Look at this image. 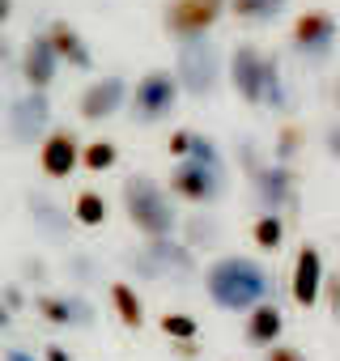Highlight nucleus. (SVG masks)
Wrapping results in <instances>:
<instances>
[{"label": "nucleus", "instance_id": "nucleus-1", "mask_svg": "<svg viewBox=\"0 0 340 361\" xmlns=\"http://www.w3.org/2000/svg\"><path fill=\"white\" fill-rule=\"evenodd\" d=\"M205 289H209V298L221 310H243L247 314L251 306H260L268 298L272 285H268V272L255 259H247V255H221V259L209 264Z\"/></svg>", "mask_w": 340, "mask_h": 361}, {"label": "nucleus", "instance_id": "nucleus-2", "mask_svg": "<svg viewBox=\"0 0 340 361\" xmlns=\"http://www.w3.org/2000/svg\"><path fill=\"white\" fill-rule=\"evenodd\" d=\"M123 213L128 221L145 234V238H157L166 243L170 234L179 230V217H175V204H170V192L157 183V178L149 174H132L128 183H123Z\"/></svg>", "mask_w": 340, "mask_h": 361}, {"label": "nucleus", "instance_id": "nucleus-3", "mask_svg": "<svg viewBox=\"0 0 340 361\" xmlns=\"http://www.w3.org/2000/svg\"><path fill=\"white\" fill-rule=\"evenodd\" d=\"M230 85H234V94L238 98H247V102H277L281 94H277V60L272 56H264L260 47H251V43H243V47H234V56H230Z\"/></svg>", "mask_w": 340, "mask_h": 361}, {"label": "nucleus", "instance_id": "nucleus-4", "mask_svg": "<svg viewBox=\"0 0 340 361\" xmlns=\"http://www.w3.org/2000/svg\"><path fill=\"white\" fill-rule=\"evenodd\" d=\"M226 13H230V0H166L162 26H166L170 39L196 43V39H205Z\"/></svg>", "mask_w": 340, "mask_h": 361}, {"label": "nucleus", "instance_id": "nucleus-5", "mask_svg": "<svg viewBox=\"0 0 340 361\" xmlns=\"http://www.w3.org/2000/svg\"><path fill=\"white\" fill-rule=\"evenodd\" d=\"M221 183H226V174H221L217 157H188V161H175V170H170V196H179L188 204L217 200Z\"/></svg>", "mask_w": 340, "mask_h": 361}, {"label": "nucleus", "instance_id": "nucleus-6", "mask_svg": "<svg viewBox=\"0 0 340 361\" xmlns=\"http://www.w3.org/2000/svg\"><path fill=\"white\" fill-rule=\"evenodd\" d=\"M179 77L175 73H166V68H157V73H149V77H140L136 81V90H132V111H136V119L140 123H157V119H166L170 111H175V102H179Z\"/></svg>", "mask_w": 340, "mask_h": 361}, {"label": "nucleus", "instance_id": "nucleus-7", "mask_svg": "<svg viewBox=\"0 0 340 361\" xmlns=\"http://www.w3.org/2000/svg\"><path fill=\"white\" fill-rule=\"evenodd\" d=\"M81 149L85 145L77 140L73 128H51L39 140V170L51 178V183H64V178H73L77 166H81Z\"/></svg>", "mask_w": 340, "mask_h": 361}, {"label": "nucleus", "instance_id": "nucleus-8", "mask_svg": "<svg viewBox=\"0 0 340 361\" xmlns=\"http://www.w3.org/2000/svg\"><path fill=\"white\" fill-rule=\"evenodd\" d=\"M323 285H327V268H323V251L315 243H302L293 255V272H289V293L302 310H315V302H323Z\"/></svg>", "mask_w": 340, "mask_h": 361}, {"label": "nucleus", "instance_id": "nucleus-9", "mask_svg": "<svg viewBox=\"0 0 340 361\" xmlns=\"http://www.w3.org/2000/svg\"><path fill=\"white\" fill-rule=\"evenodd\" d=\"M128 85L119 81V77H98V81H90L85 90H81V98H77V111H81V119L85 123H102V119H111V115H119L123 106H128Z\"/></svg>", "mask_w": 340, "mask_h": 361}, {"label": "nucleus", "instance_id": "nucleus-10", "mask_svg": "<svg viewBox=\"0 0 340 361\" xmlns=\"http://www.w3.org/2000/svg\"><path fill=\"white\" fill-rule=\"evenodd\" d=\"M179 90H188V94H209L213 85H217V56H213V47L209 43H188L183 51H179Z\"/></svg>", "mask_w": 340, "mask_h": 361}, {"label": "nucleus", "instance_id": "nucleus-11", "mask_svg": "<svg viewBox=\"0 0 340 361\" xmlns=\"http://www.w3.org/2000/svg\"><path fill=\"white\" fill-rule=\"evenodd\" d=\"M289 43H293L302 56H323V51L336 43V22H332V13H323V9L298 13L293 26H289Z\"/></svg>", "mask_w": 340, "mask_h": 361}, {"label": "nucleus", "instance_id": "nucleus-12", "mask_svg": "<svg viewBox=\"0 0 340 361\" xmlns=\"http://www.w3.org/2000/svg\"><path fill=\"white\" fill-rule=\"evenodd\" d=\"M43 128H47V98H43L39 90H30L26 98L13 102V115H9L5 132H9V140H18V145H39V140H43Z\"/></svg>", "mask_w": 340, "mask_h": 361}, {"label": "nucleus", "instance_id": "nucleus-13", "mask_svg": "<svg viewBox=\"0 0 340 361\" xmlns=\"http://www.w3.org/2000/svg\"><path fill=\"white\" fill-rule=\"evenodd\" d=\"M60 64H64V60H60V56L51 51V43L39 35V39H30V43L22 47V64H18V68H22V81H26V90H39V94H43L47 85H56V73H60Z\"/></svg>", "mask_w": 340, "mask_h": 361}, {"label": "nucleus", "instance_id": "nucleus-14", "mask_svg": "<svg viewBox=\"0 0 340 361\" xmlns=\"http://www.w3.org/2000/svg\"><path fill=\"white\" fill-rule=\"evenodd\" d=\"M281 331H285V310L277 306V302H260V306H251L247 310V319H243V340L251 344V348H272V344H281Z\"/></svg>", "mask_w": 340, "mask_h": 361}, {"label": "nucleus", "instance_id": "nucleus-15", "mask_svg": "<svg viewBox=\"0 0 340 361\" xmlns=\"http://www.w3.org/2000/svg\"><path fill=\"white\" fill-rule=\"evenodd\" d=\"M255 196L264 200L268 213H277V209L293 196V174H289L285 166H264V170L255 174Z\"/></svg>", "mask_w": 340, "mask_h": 361}, {"label": "nucleus", "instance_id": "nucleus-16", "mask_svg": "<svg viewBox=\"0 0 340 361\" xmlns=\"http://www.w3.org/2000/svg\"><path fill=\"white\" fill-rule=\"evenodd\" d=\"M43 39L51 43V51L60 56V60H68V64H90V51H85V39L68 26V22H51L47 30H43Z\"/></svg>", "mask_w": 340, "mask_h": 361}, {"label": "nucleus", "instance_id": "nucleus-17", "mask_svg": "<svg viewBox=\"0 0 340 361\" xmlns=\"http://www.w3.org/2000/svg\"><path fill=\"white\" fill-rule=\"evenodd\" d=\"M111 310H115V319L123 327H140L145 323V306H140V298H136V289L128 281H111Z\"/></svg>", "mask_w": 340, "mask_h": 361}, {"label": "nucleus", "instance_id": "nucleus-18", "mask_svg": "<svg viewBox=\"0 0 340 361\" xmlns=\"http://www.w3.org/2000/svg\"><path fill=\"white\" fill-rule=\"evenodd\" d=\"M68 213H73V221H77V226L98 230V226L107 221V213H111V209H107V196H102V192L85 188V192H77V200H73V209H68Z\"/></svg>", "mask_w": 340, "mask_h": 361}, {"label": "nucleus", "instance_id": "nucleus-19", "mask_svg": "<svg viewBox=\"0 0 340 361\" xmlns=\"http://www.w3.org/2000/svg\"><path fill=\"white\" fill-rule=\"evenodd\" d=\"M251 243H255V251H281V243H285V221H281V213H260L255 221H251Z\"/></svg>", "mask_w": 340, "mask_h": 361}, {"label": "nucleus", "instance_id": "nucleus-20", "mask_svg": "<svg viewBox=\"0 0 340 361\" xmlns=\"http://www.w3.org/2000/svg\"><path fill=\"white\" fill-rule=\"evenodd\" d=\"M115 161H119L115 140H90V145L81 149V170H90V174H107Z\"/></svg>", "mask_w": 340, "mask_h": 361}, {"label": "nucleus", "instance_id": "nucleus-21", "mask_svg": "<svg viewBox=\"0 0 340 361\" xmlns=\"http://www.w3.org/2000/svg\"><path fill=\"white\" fill-rule=\"evenodd\" d=\"M285 9V0H230V13L243 22H268Z\"/></svg>", "mask_w": 340, "mask_h": 361}, {"label": "nucleus", "instance_id": "nucleus-22", "mask_svg": "<svg viewBox=\"0 0 340 361\" xmlns=\"http://www.w3.org/2000/svg\"><path fill=\"white\" fill-rule=\"evenodd\" d=\"M39 314H43L47 323H56V327H64V323H73V319H77V306H73L68 298H56V293H43V298H39Z\"/></svg>", "mask_w": 340, "mask_h": 361}, {"label": "nucleus", "instance_id": "nucleus-23", "mask_svg": "<svg viewBox=\"0 0 340 361\" xmlns=\"http://www.w3.org/2000/svg\"><path fill=\"white\" fill-rule=\"evenodd\" d=\"M157 323H162V331H166L170 340H175V344H179V340H196V331H200V323H196L192 314H179V310L162 314Z\"/></svg>", "mask_w": 340, "mask_h": 361}, {"label": "nucleus", "instance_id": "nucleus-24", "mask_svg": "<svg viewBox=\"0 0 340 361\" xmlns=\"http://www.w3.org/2000/svg\"><path fill=\"white\" fill-rule=\"evenodd\" d=\"M298 149H302V128H298V123H285V128L277 132V157L289 161Z\"/></svg>", "mask_w": 340, "mask_h": 361}, {"label": "nucleus", "instance_id": "nucleus-25", "mask_svg": "<svg viewBox=\"0 0 340 361\" xmlns=\"http://www.w3.org/2000/svg\"><path fill=\"white\" fill-rule=\"evenodd\" d=\"M166 149H170V157H175V161H188V157H196V132H170Z\"/></svg>", "mask_w": 340, "mask_h": 361}, {"label": "nucleus", "instance_id": "nucleus-26", "mask_svg": "<svg viewBox=\"0 0 340 361\" xmlns=\"http://www.w3.org/2000/svg\"><path fill=\"white\" fill-rule=\"evenodd\" d=\"M323 302L332 306L336 323H340V272H327V285H323Z\"/></svg>", "mask_w": 340, "mask_h": 361}, {"label": "nucleus", "instance_id": "nucleus-27", "mask_svg": "<svg viewBox=\"0 0 340 361\" xmlns=\"http://www.w3.org/2000/svg\"><path fill=\"white\" fill-rule=\"evenodd\" d=\"M264 361H306V357H302V353H298V348H289V344H272V348H268V357H264Z\"/></svg>", "mask_w": 340, "mask_h": 361}, {"label": "nucleus", "instance_id": "nucleus-28", "mask_svg": "<svg viewBox=\"0 0 340 361\" xmlns=\"http://www.w3.org/2000/svg\"><path fill=\"white\" fill-rule=\"evenodd\" d=\"M323 145H327V153H332V157L340 161V123H332V128H327V136H323Z\"/></svg>", "mask_w": 340, "mask_h": 361}, {"label": "nucleus", "instance_id": "nucleus-29", "mask_svg": "<svg viewBox=\"0 0 340 361\" xmlns=\"http://www.w3.org/2000/svg\"><path fill=\"white\" fill-rule=\"evenodd\" d=\"M175 353H179V357H188V361H192V357H196V353H200V348H196V344H192V340H179V344H175Z\"/></svg>", "mask_w": 340, "mask_h": 361}, {"label": "nucleus", "instance_id": "nucleus-30", "mask_svg": "<svg viewBox=\"0 0 340 361\" xmlns=\"http://www.w3.org/2000/svg\"><path fill=\"white\" fill-rule=\"evenodd\" d=\"M43 361H68V353L60 344H51V348H43Z\"/></svg>", "mask_w": 340, "mask_h": 361}, {"label": "nucleus", "instance_id": "nucleus-31", "mask_svg": "<svg viewBox=\"0 0 340 361\" xmlns=\"http://www.w3.org/2000/svg\"><path fill=\"white\" fill-rule=\"evenodd\" d=\"M13 18V0H0V26H5Z\"/></svg>", "mask_w": 340, "mask_h": 361}, {"label": "nucleus", "instance_id": "nucleus-32", "mask_svg": "<svg viewBox=\"0 0 340 361\" xmlns=\"http://www.w3.org/2000/svg\"><path fill=\"white\" fill-rule=\"evenodd\" d=\"M9 314H13V310H9L5 302H0V327H5V323H9Z\"/></svg>", "mask_w": 340, "mask_h": 361}, {"label": "nucleus", "instance_id": "nucleus-33", "mask_svg": "<svg viewBox=\"0 0 340 361\" xmlns=\"http://www.w3.org/2000/svg\"><path fill=\"white\" fill-rule=\"evenodd\" d=\"M5 60H9V43H5V39H0V64H5Z\"/></svg>", "mask_w": 340, "mask_h": 361}, {"label": "nucleus", "instance_id": "nucleus-34", "mask_svg": "<svg viewBox=\"0 0 340 361\" xmlns=\"http://www.w3.org/2000/svg\"><path fill=\"white\" fill-rule=\"evenodd\" d=\"M332 98H336V111H340V77H336V90H332Z\"/></svg>", "mask_w": 340, "mask_h": 361}]
</instances>
